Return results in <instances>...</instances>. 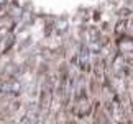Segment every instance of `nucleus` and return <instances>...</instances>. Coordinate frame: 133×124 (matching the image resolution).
<instances>
[{"label": "nucleus", "mask_w": 133, "mask_h": 124, "mask_svg": "<svg viewBox=\"0 0 133 124\" xmlns=\"http://www.w3.org/2000/svg\"><path fill=\"white\" fill-rule=\"evenodd\" d=\"M76 108H77V114L79 116H85L87 113L90 111V101H89V98L85 93H81L79 98H77V103H76Z\"/></svg>", "instance_id": "1"}, {"label": "nucleus", "mask_w": 133, "mask_h": 124, "mask_svg": "<svg viewBox=\"0 0 133 124\" xmlns=\"http://www.w3.org/2000/svg\"><path fill=\"white\" fill-rule=\"evenodd\" d=\"M2 91L3 93H8V95L17 96V95H20V91H22V85H20V82L15 80V79L13 80H8V82H3Z\"/></svg>", "instance_id": "3"}, {"label": "nucleus", "mask_w": 133, "mask_h": 124, "mask_svg": "<svg viewBox=\"0 0 133 124\" xmlns=\"http://www.w3.org/2000/svg\"><path fill=\"white\" fill-rule=\"evenodd\" d=\"M36 119H38L36 113H35V111H28L26 116L23 118V124H36Z\"/></svg>", "instance_id": "5"}, {"label": "nucleus", "mask_w": 133, "mask_h": 124, "mask_svg": "<svg viewBox=\"0 0 133 124\" xmlns=\"http://www.w3.org/2000/svg\"><path fill=\"white\" fill-rule=\"evenodd\" d=\"M49 98H51V90H49V82H48L43 88V96H41V108L43 110H46V106L49 103Z\"/></svg>", "instance_id": "4"}, {"label": "nucleus", "mask_w": 133, "mask_h": 124, "mask_svg": "<svg viewBox=\"0 0 133 124\" xmlns=\"http://www.w3.org/2000/svg\"><path fill=\"white\" fill-rule=\"evenodd\" d=\"M77 62H79V65H81V69L82 70H90V51L85 48V46H82L81 48V52L77 56Z\"/></svg>", "instance_id": "2"}]
</instances>
